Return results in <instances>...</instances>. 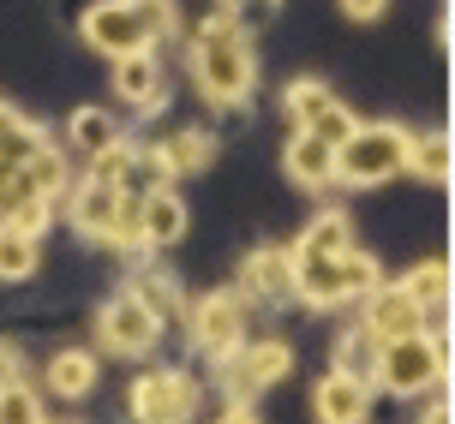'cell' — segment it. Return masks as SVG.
Instances as JSON below:
<instances>
[{"instance_id":"3957f363","label":"cell","mask_w":455,"mask_h":424,"mask_svg":"<svg viewBox=\"0 0 455 424\" xmlns=\"http://www.w3.org/2000/svg\"><path fill=\"white\" fill-rule=\"evenodd\" d=\"M371 377L384 382L389 395H426V389L443 377V347H437L426 329H419V335H402V341H384Z\"/></svg>"},{"instance_id":"7a4b0ae2","label":"cell","mask_w":455,"mask_h":424,"mask_svg":"<svg viewBox=\"0 0 455 424\" xmlns=\"http://www.w3.org/2000/svg\"><path fill=\"white\" fill-rule=\"evenodd\" d=\"M408 168V132L402 126H354L336 144V179L341 185H384Z\"/></svg>"},{"instance_id":"4316f807","label":"cell","mask_w":455,"mask_h":424,"mask_svg":"<svg viewBox=\"0 0 455 424\" xmlns=\"http://www.w3.org/2000/svg\"><path fill=\"white\" fill-rule=\"evenodd\" d=\"M91 179H102V185H120V192H126V179H132V150L114 137L108 150L96 156V174H91Z\"/></svg>"},{"instance_id":"6da1fadb","label":"cell","mask_w":455,"mask_h":424,"mask_svg":"<svg viewBox=\"0 0 455 424\" xmlns=\"http://www.w3.org/2000/svg\"><path fill=\"white\" fill-rule=\"evenodd\" d=\"M192 78H198V90H204L210 102H222V108H234V102L251 96L258 67H251V48H246V36L234 30V19H204L198 48H192Z\"/></svg>"},{"instance_id":"4dcf8cb0","label":"cell","mask_w":455,"mask_h":424,"mask_svg":"<svg viewBox=\"0 0 455 424\" xmlns=\"http://www.w3.org/2000/svg\"><path fill=\"white\" fill-rule=\"evenodd\" d=\"M384 6H389V0H341V12H347V19H360V24L384 19Z\"/></svg>"},{"instance_id":"1f68e13d","label":"cell","mask_w":455,"mask_h":424,"mask_svg":"<svg viewBox=\"0 0 455 424\" xmlns=\"http://www.w3.org/2000/svg\"><path fill=\"white\" fill-rule=\"evenodd\" d=\"M216 424H258V412H251V401H234Z\"/></svg>"},{"instance_id":"603a6c76","label":"cell","mask_w":455,"mask_h":424,"mask_svg":"<svg viewBox=\"0 0 455 424\" xmlns=\"http://www.w3.org/2000/svg\"><path fill=\"white\" fill-rule=\"evenodd\" d=\"M30 269H36V239L0 227V281H24Z\"/></svg>"},{"instance_id":"9a60e30c","label":"cell","mask_w":455,"mask_h":424,"mask_svg":"<svg viewBox=\"0 0 455 424\" xmlns=\"http://www.w3.org/2000/svg\"><path fill=\"white\" fill-rule=\"evenodd\" d=\"M282 168L299 179V185H330L336 179V144H323V137H312V132H299L294 144H288V156H282Z\"/></svg>"},{"instance_id":"52a82bcc","label":"cell","mask_w":455,"mask_h":424,"mask_svg":"<svg viewBox=\"0 0 455 424\" xmlns=\"http://www.w3.org/2000/svg\"><path fill=\"white\" fill-rule=\"evenodd\" d=\"M234 365H228V395L234 401H251V395H264L270 382L288 377V365H294V353L282 347V341H258V347H246V353H228Z\"/></svg>"},{"instance_id":"8992f818","label":"cell","mask_w":455,"mask_h":424,"mask_svg":"<svg viewBox=\"0 0 455 424\" xmlns=\"http://www.w3.org/2000/svg\"><path fill=\"white\" fill-rule=\"evenodd\" d=\"M288 114H294V126H299V132L323 137V144H341V137L354 132V114L341 108V102L318 84V78H299V84L288 90Z\"/></svg>"},{"instance_id":"484cf974","label":"cell","mask_w":455,"mask_h":424,"mask_svg":"<svg viewBox=\"0 0 455 424\" xmlns=\"http://www.w3.org/2000/svg\"><path fill=\"white\" fill-rule=\"evenodd\" d=\"M0 424H43V406H36V395L19 377L0 382Z\"/></svg>"},{"instance_id":"ffe728a7","label":"cell","mask_w":455,"mask_h":424,"mask_svg":"<svg viewBox=\"0 0 455 424\" xmlns=\"http://www.w3.org/2000/svg\"><path fill=\"white\" fill-rule=\"evenodd\" d=\"M354 246V222L347 216H336V209H323L318 222L299 233V246L294 251H312V257H336V251H347Z\"/></svg>"},{"instance_id":"7402d4cb","label":"cell","mask_w":455,"mask_h":424,"mask_svg":"<svg viewBox=\"0 0 455 424\" xmlns=\"http://www.w3.org/2000/svg\"><path fill=\"white\" fill-rule=\"evenodd\" d=\"M402 287H408V299H413L426 317L443 311V305H450V263H419L408 281H402Z\"/></svg>"},{"instance_id":"e0dca14e","label":"cell","mask_w":455,"mask_h":424,"mask_svg":"<svg viewBox=\"0 0 455 424\" xmlns=\"http://www.w3.org/2000/svg\"><path fill=\"white\" fill-rule=\"evenodd\" d=\"M36 150H43V132H36L12 102H0V168H24Z\"/></svg>"},{"instance_id":"8fae6325","label":"cell","mask_w":455,"mask_h":424,"mask_svg":"<svg viewBox=\"0 0 455 424\" xmlns=\"http://www.w3.org/2000/svg\"><path fill=\"white\" fill-rule=\"evenodd\" d=\"M114 84H120V96L132 102V108H156L162 96H168V84H162V67L150 48H138V54H120L114 60Z\"/></svg>"},{"instance_id":"2e32d148","label":"cell","mask_w":455,"mask_h":424,"mask_svg":"<svg viewBox=\"0 0 455 424\" xmlns=\"http://www.w3.org/2000/svg\"><path fill=\"white\" fill-rule=\"evenodd\" d=\"M240 281L258 299H294V263H288V251H251Z\"/></svg>"},{"instance_id":"cb8c5ba5","label":"cell","mask_w":455,"mask_h":424,"mask_svg":"<svg viewBox=\"0 0 455 424\" xmlns=\"http://www.w3.org/2000/svg\"><path fill=\"white\" fill-rule=\"evenodd\" d=\"M114 137H120V132H114V120H108L102 108H78V114H72V144H78V150L102 156Z\"/></svg>"},{"instance_id":"83f0119b","label":"cell","mask_w":455,"mask_h":424,"mask_svg":"<svg viewBox=\"0 0 455 424\" xmlns=\"http://www.w3.org/2000/svg\"><path fill=\"white\" fill-rule=\"evenodd\" d=\"M132 299H138V305H144L150 317H156V323H162V317H174V305H180V293L168 287V281H138Z\"/></svg>"},{"instance_id":"d4e9b609","label":"cell","mask_w":455,"mask_h":424,"mask_svg":"<svg viewBox=\"0 0 455 424\" xmlns=\"http://www.w3.org/2000/svg\"><path fill=\"white\" fill-rule=\"evenodd\" d=\"M378 281H384V275H378V263H371L365 251H354V246L341 251V299H365Z\"/></svg>"},{"instance_id":"836d02e7","label":"cell","mask_w":455,"mask_h":424,"mask_svg":"<svg viewBox=\"0 0 455 424\" xmlns=\"http://www.w3.org/2000/svg\"><path fill=\"white\" fill-rule=\"evenodd\" d=\"M0 227H6V216H0Z\"/></svg>"},{"instance_id":"277c9868","label":"cell","mask_w":455,"mask_h":424,"mask_svg":"<svg viewBox=\"0 0 455 424\" xmlns=\"http://www.w3.org/2000/svg\"><path fill=\"white\" fill-rule=\"evenodd\" d=\"M132 412H138V424H192L198 382L186 371H150V377L132 382Z\"/></svg>"},{"instance_id":"5bb4252c","label":"cell","mask_w":455,"mask_h":424,"mask_svg":"<svg viewBox=\"0 0 455 424\" xmlns=\"http://www.w3.org/2000/svg\"><path fill=\"white\" fill-rule=\"evenodd\" d=\"M312 406H318L323 424H365V412H371V401H365V382H360V377H341V371L318 382Z\"/></svg>"},{"instance_id":"ac0fdd59","label":"cell","mask_w":455,"mask_h":424,"mask_svg":"<svg viewBox=\"0 0 455 424\" xmlns=\"http://www.w3.org/2000/svg\"><path fill=\"white\" fill-rule=\"evenodd\" d=\"M91 382H96V358L91 353H54L48 358V389H54L60 401L91 395Z\"/></svg>"},{"instance_id":"d6986e66","label":"cell","mask_w":455,"mask_h":424,"mask_svg":"<svg viewBox=\"0 0 455 424\" xmlns=\"http://www.w3.org/2000/svg\"><path fill=\"white\" fill-rule=\"evenodd\" d=\"M156 156H162L168 174H204L210 156H216V144H210V132H174Z\"/></svg>"},{"instance_id":"4fadbf2b","label":"cell","mask_w":455,"mask_h":424,"mask_svg":"<svg viewBox=\"0 0 455 424\" xmlns=\"http://www.w3.org/2000/svg\"><path fill=\"white\" fill-rule=\"evenodd\" d=\"M186 233V203L174 192H150V198H138V239L144 246H174Z\"/></svg>"},{"instance_id":"f546056e","label":"cell","mask_w":455,"mask_h":424,"mask_svg":"<svg viewBox=\"0 0 455 424\" xmlns=\"http://www.w3.org/2000/svg\"><path fill=\"white\" fill-rule=\"evenodd\" d=\"M24 168H30V179L43 185L48 198H54V192H60V179H67V174H60V156H54L48 144H43V150H36V156H30V161H24Z\"/></svg>"},{"instance_id":"5b68a950","label":"cell","mask_w":455,"mask_h":424,"mask_svg":"<svg viewBox=\"0 0 455 424\" xmlns=\"http://www.w3.org/2000/svg\"><path fill=\"white\" fill-rule=\"evenodd\" d=\"M84 43H91L96 54L120 60V54L150 48V30H144V19L132 12V0H102V6H91V12H84Z\"/></svg>"},{"instance_id":"f1b7e54d","label":"cell","mask_w":455,"mask_h":424,"mask_svg":"<svg viewBox=\"0 0 455 424\" xmlns=\"http://www.w3.org/2000/svg\"><path fill=\"white\" fill-rule=\"evenodd\" d=\"M132 12L144 19V30H150V43L174 30V0H132Z\"/></svg>"},{"instance_id":"30bf717a","label":"cell","mask_w":455,"mask_h":424,"mask_svg":"<svg viewBox=\"0 0 455 424\" xmlns=\"http://www.w3.org/2000/svg\"><path fill=\"white\" fill-rule=\"evenodd\" d=\"M240 335H246V311H240V299H204V305L192 311V341H198L210 358L240 353Z\"/></svg>"},{"instance_id":"ba28073f","label":"cell","mask_w":455,"mask_h":424,"mask_svg":"<svg viewBox=\"0 0 455 424\" xmlns=\"http://www.w3.org/2000/svg\"><path fill=\"white\" fill-rule=\"evenodd\" d=\"M419 329H426V311L408 299V287H384L378 281V287L365 293V335L378 341V347L402 341V335H419Z\"/></svg>"},{"instance_id":"44dd1931","label":"cell","mask_w":455,"mask_h":424,"mask_svg":"<svg viewBox=\"0 0 455 424\" xmlns=\"http://www.w3.org/2000/svg\"><path fill=\"white\" fill-rule=\"evenodd\" d=\"M408 174L419 179H450V132H426V137H408Z\"/></svg>"},{"instance_id":"d6a6232c","label":"cell","mask_w":455,"mask_h":424,"mask_svg":"<svg viewBox=\"0 0 455 424\" xmlns=\"http://www.w3.org/2000/svg\"><path fill=\"white\" fill-rule=\"evenodd\" d=\"M419 424H450V406H432V412H426Z\"/></svg>"},{"instance_id":"9c48e42d","label":"cell","mask_w":455,"mask_h":424,"mask_svg":"<svg viewBox=\"0 0 455 424\" xmlns=\"http://www.w3.org/2000/svg\"><path fill=\"white\" fill-rule=\"evenodd\" d=\"M156 329H162V323L144 311V305H138L132 293H126V299H114L108 311H102V323H96L102 347H108V353H126V358L150 353V347H156Z\"/></svg>"},{"instance_id":"7c38bea8","label":"cell","mask_w":455,"mask_h":424,"mask_svg":"<svg viewBox=\"0 0 455 424\" xmlns=\"http://www.w3.org/2000/svg\"><path fill=\"white\" fill-rule=\"evenodd\" d=\"M120 203H126V192H120V185L84 179V185H78V198H72V222H78V233L108 239V233H114V216H120Z\"/></svg>"}]
</instances>
